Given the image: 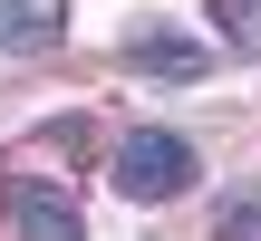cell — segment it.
<instances>
[{"label":"cell","mask_w":261,"mask_h":241,"mask_svg":"<svg viewBox=\"0 0 261 241\" xmlns=\"http://www.w3.org/2000/svg\"><path fill=\"white\" fill-rule=\"evenodd\" d=\"M184 184H194V145H184V135L136 126V135L116 145V193H126V203H174Z\"/></svg>","instance_id":"6da1fadb"},{"label":"cell","mask_w":261,"mask_h":241,"mask_svg":"<svg viewBox=\"0 0 261 241\" xmlns=\"http://www.w3.org/2000/svg\"><path fill=\"white\" fill-rule=\"evenodd\" d=\"M10 222H19V241H87L77 203H68L58 184H39V174H19V184H10Z\"/></svg>","instance_id":"7a4b0ae2"},{"label":"cell","mask_w":261,"mask_h":241,"mask_svg":"<svg viewBox=\"0 0 261 241\" xmlns=\"http://www.w3.org/2000/svg\"><path fill=\"white\" fill-rule=\"evenodd\" d=\"M68 39V0H0V48H58Z\"/></svg>","instance_id":"3957f363"},{"label":"cell","mask_w":261,"mask_h":241,"mask_svg":"<svg viewBox=\"0 0 261 241\" xmlns=\"http://www.w3.org/2000/svg\"><path fill=\"white\" fill-rule=\"evenodd\" d=\"M126 68H155V77H194L203 48L194 39H126Z\"/></svg>","instance_id":"277c9868"},{"label":"cell","mask_w":261,"mask_h":241,"mask_svg":"<svg viewBox=\"0 0 261 241\" xmlns=\"http://www.w3.org/2000/svg\"><path fill=\"white\" fill-rule=\"evenodd\" d=\"M213 19H232V39L261 48V0H213Z\"/></svg>","instance_id":"5b68a950"},{"label":"cell","mask_w":261,"mask_h":241,"mask_svg":"<svg viewBox=\"0 0 261 241\" xmlns=\"http://www.w3.org/2000/svg\"><path fill=\"white\" fill-rule=\"evenodd\" d=\"M213 241H261V203H232V213H223V232Z\"/></svg>","instance_id":"8992f818"}]
</instances>
